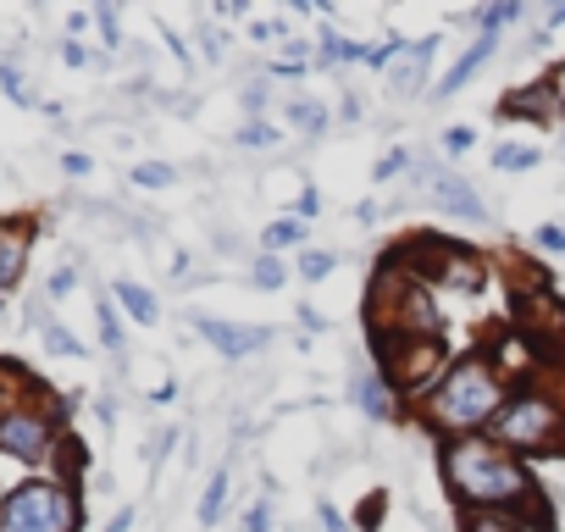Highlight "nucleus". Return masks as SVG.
<instances>
[{"label": "nucleus", "instance_id": "nucleus-1", "mask_svg": "<svg viewBox=\"0 0 565 532\" xmlns=\"http://www.w3.org/2000/svg\"><path fill=\"white\" fill-rule=\"evenodd\" d=\"M438 466H444V482H449V493H455L460 510H510V515H526L537 532H548L543 488H537L532 471H526L510 449H499L488 433L444 444Z\"/></svg>", "mask_w": 565, "mask_h": 532}, {"label": "nucleus", "instance_id": "nucleus-2", "mask_svg": "<svg viewBox=\"0 0 565 532\" xmlns=\"http://www.w3.org/2000/svg\"><path fill=\"white\" fill-rule=\"evenodd\" d=\"M504 400H510V383H504L499 366L477 350V355H460V361L444 372V383L422 400V422H427L433 433H444L449 444H455V438H477V433L493 427V416L504 411Z\"/></svg>", "mask_w": 565, "mask_h": 532}, {"label": "nucleus", "instance_id": "nucleus-3", "mask_svg": "<svg viewBox=\"0 0 565 532\" xmlns=\"http://www.w3.org/2000/svg\"><path fill=\"white\" fill-rule=\"evenodd\" d=\"M488 438L510 455H565V394L543 389L537 377H521Z\"/></svg>", "mask_w": 565, "mask_h": 532}, {"label": "nucleus", "instance_id": "nucleus-4", "mask_svg": "<svg viewBox=\"0 0 565 532\" xmlns=\"http://www.w3.org/2000/svg\"><path fill=\"white\" fill-rule=\"evenodd\" d=\"M383 260H394L405 278H416L427 289H455V295H482L488 289V260L471 244L449 238V233H411Z\"/></svg>", "mask_w": 565, "mask_h": 532}, {"label": "nucleus", "instance_id": "nucleus-5", "mask_svg": "<svg viewBox=\"0 0 565 532\" xmlns=\"http://www.w3.org/2000/svg\"><path fill=\"white\" fill-rule=\"evenodd\" d=\"M372 350H377V377H383L394 394H405V400H427V394L444 383V372H449V350H444V339L377 333Z\"/></svg>", "mask_w": 565, "mask_h": 532}, {"label": "nucleus", "instance_id": "nucleus-6", "mask_svg": "<svg viewBox=\"0 0 565 532\" xmlns=\"http://www.w3.org/2000/svg\"><path fill=\"white\" fill-rule=\"evenodd\" d=\"M0 532H78V493L56 477H34L0 493Z\"/></svg>", "mask_w": 565, "mask_h": 532}, {"label": "nucleus", "instance_id": "nucleus-7", "mask_svg": "<svg viewBox=\"0 0 565 532\" xmlns=\"http://www.w3.org/2000/svg\"><path fill=\"white\" fill-rule=\"evenodd\" d=\"M62 449V405L51 394H40L34 405L0 416V455L18 466H51Z\"/></svg>", "mask_w": 565, "mask_h": 532}, {"label": "nucleus", "instance_id": "nucleus-8", "mask_svg": "<svg viewBox=\"0 0 565 532\" xmlns=\"http://www.w3.org/2000/svg\"><path fill=\"white\" fill-rule=\"evenodd\" d=\"M194 328H200V339H205L216 355H227V361H244V355H255V350L271 344V328H233V322H211V317H200Z\"/></svg>", "mask_w": 565, "mask_h": 532}, {"label": "nucleus", "instance_id": "nucleus-9", "mask_svg": "<svg viewBox=\"0 0 565 532\" xmlns=\"http://www.w3.org/2000/svg\"><path fill=\"white\" fill-rule=\"evenodd\" d=\"M29 244H34L29 222H0V295H12V289L23 284V273H29Z\"/></svg>", "mask_w": 565, "mask_h": 532}, {"label": "nucleus", "instance_id": "nucleus-10", "mask_svg": "<svg viewBox=\"0 0 565 532\" xmlns=\"http://www.w3.org/2000/svg\"><path fill=\"white\" fill-rule=\"evenodd\" d=\"M499 117H526V123H548V117H559V100H554V89H548V78H543V84L510 89V95L499 100Z\"/></svg>", "mask_w": 565, "mask_h": 532}, {"label": "nucleus", "instance_id": "nucleus-11", "mask_svg": "<svg viewBox=\"0 0 565 532\" xmlns=\"http://www.w3.org/2000/svg\"><path fill=\"white\" fill-rule=\"evenodd\" d=\"M493 45H499V40H493V34H482V40H477V45H471V51H466V56H460V62H455L444 78H438V100L460 95V89H466V84H471V78H477V73L493 62Z\"/></svg>", "mask_w": 565, "mask_h": 532}, {"label": "nucleus", "instance_id": "nucleus-12", "mask_svg": "<svg viewBox=\"0 0 565 532\" xmlns=\"http://www.w3.org/2000/svg\"><path fill=\"white\" fill-rule=\"evenodd\" d=\"M355 405H361L372 422H394V416H399V394H394L377 372H355Z\"/></svg>", "mask_w": 565, "mask_h": 532}, {"label": "nucleus", "instance_id": "nucleus-13", "mask_svg": "<svg viewBox=\"0 0 565 532\" xmlns=\"http://www.w3.org/2000/svg\"><path fill=\"white\" fill-rule=\"evenodd\" d=\"M433 200H438V211H455V216H466V222L482 216V200H477L471 183L455 178V172H438V178H433Z\"/></svg>", "mask_w": 565, "mask_h": 532}, {"label": "nucleus", "instance_id": "nucleus-14", "mask_svg": "<svg viewBox=\"0 0 565 532\" xmlns=\"http://www.w3.org/2000/svg\"><path fill=\"white\" fill-rule=\"evenodd\" d=\"M45 389L18 366V361H0V416H12V411H23V405H34Z\"/></svg>", "mask_w": 565, "mask_h": 532}, {"label": "nucleus", "instance_id": "nucleus-15", "mask_svg": "<svg viewBox=\"0 0 565 532\" xmlns=\"http://www.w3.org/2000/svg\"><path fill=\"white\" fill-rule=\"evenodd\" d=\"M111 295H117V306H122V311H128V317H134L139 328H156L161 306H156V295H150L145 284H128V278H122V284H117Z\"/></svg>", "mask_w": 565, "mask_h": 532}, {"label": "nucleus", "instance_id": "nucleus-16", "mask_svg": "<svg viewBox=\"0 0 565 532\" xmlns=\"http://www.w3.org/2000/svg\"><path fill=\"white\" fill-rule=\"evenodd\" d=\"M460 532H537V526L526 515H510V510H466Z\"/></svg>", "mask_w": 565, "mask_h": 532}, {"label": "nucleus", "instance_id": "nucleus-17", "mask_svg": "<svg viewBox=\"0 0 565 532\" xmlns=\"http://www.w3.org/2000/svg\"><path fill=\"white\" fill-rule=\"evenodd\" d=\"M433 51H438V34H427V40H416V45L405 51V62L394 67V89H399V95H411V89L422 84V67H427Z\"/></svg>", "mask_w": 565, "mask_h": 532}, {"label": "nucleus", "instance_id": "nucleus-18", "mask_svg": "<svg viewBox=\"0 0 565 532\" xmlns=\"http://www.w3.org/2000/svg\"><path fill=\"white\" fill-rule=\"evenodd\" d=\"M222 504H227V471L216 466V477H211L205 493H200V526H216V521H222Z\"/></svg>", "mask_w": 565, "mask_h": 532}, {"label": "nucleus", "instance_id": "nucleus-19", "mask_svg": "<svg viewBox=\"0 0 565 532\" xmlns=\"http://www.w3.org/2000/svg\"><path fill=\"white\" fill-rule=\"evenodd\" d=\"M493 167H499V172H532V167H537V150H532V145H499V150H493Z\"/></svg>", "mask_w": 565, "mask_h": 532}, {"label": "nucleus", "instance_id": "nucleus-20", "mask_svg": "<svg viewBox=\"0 0 565 532\" xmlns=\"http://www.w3.org/2000/svg\"><path fill=\"white\" fill-rule=\"evenodd\" d=\"M333 266H339V260H333L328 249H306V255H300V278H306V284H322V278H333Z\"/></svg>", "mask_w": 565, "mask_h": 532}, {"label": "nucleus", "instance_id": "nucleus-21", "mask_svg": "<svg viewBox=\"0 0 565 532\" xmlns=\"http://www.w3.org/2000/svg\"><path fill=\"white\" fill-rule=\"evenodd\" d=\"M300 238H306V222H300V216L266 227V249H289V244H300Z\"/></svg>", "mask_w": 565, "mask_h": 532}, {"label": "nucleus", "instance_id": "nucleus-22", "mask_svg": "<svg viewBox=\"0 0 565 532\" xmlns=\"http://www.w3.org/2000/svg\"><path fill=\"white\" fill-rule=\"evenodd\" d=\"M289 123L306 128V134H322V128H328V111H322L317 100H295V106H289Z\"/></svg>", "mask_w": 565, "mask_h": 532}, {"label": "nucleus", "instance_id": "nucleus-23", "mask_svg": "<svg viewBox=\"0 0 565 532\" xmlns=\"http://www.w3.org/2000/svg\"><path fill=\"white\" fill-rule=\"evenodd\" d=\"M277 139H282V134H277L271 123H244V128H238V145H244V150H271Z\"/></svg>", "mask_w": 565, "mask_h": 532}, {"label": "nucleus", "instance_id": "nucleus-24", "mask_svg": "<svg viewBox=\"0 0 565 532\" xmlns=\"http://www.w3.org/2000/svg\"><path fill=\"white\" fill-rule=\"evenodd\" d=\"M172 178H178V172H172L167 161H139V167H134V183H139V189H167Z\"/></svg>", "mask_w": 565, "mask_h": 532}, {"label": "nucleus", "instance_id": "nucleus-25", "mask_svg": "<svg viewBox=\"0 0 565 532\" xmlns=\"http://www.w3.org/2000/svg\"><path fill=\"white\" fill-rule=\"evenodd\" d=\"M45 350H51V355H62V361H78V355H84V344H78L67 328H45Z\"/></svg>", "mask_w": 565, "mask_h": 532}, {"label": "nucleus", "instance_id": "nucleus-26", "mask_svg": "<svg viewBox=\"0 0 565 532\" xmlns=\"http://www.w3.org/2000/svg\"><path fill=\"white\" fill-rule=\"evenodd\" d=\"M322 45H328V51H322V62H366V51H361L355 40H339V34H328Z\"/></svg>", "mask_w": 565, "mask_h": 532}, {"label": "nucleus", "instance_id": "nucleus-27", "mask_svg": "<svg viewBox=\"0 0 565 532\" xmlns=\"http://www.w3.org/2000/svg\"><path fill=\"white\" fill-rule=\"evenodd\" d=\"M255 284H260V289H282V284H289V273H282V260H277V255H260Z\"/></svg>", "mask_w": 565, "mask_h": 532}, {"label": "nucleus", "instance_id": "nucleus-28", "mask_svg": "<svg viewBox=\"0 0 565 532\" xmlns=\"http://www.w3.org/2000/svg\"><path fill=\"white\" fill-rule=\"evenodd\" d=\"M383 510H388V493L377 488V493H372V499H366V504L355 510V526H361V532H372V526L383 521Z\"/></svg>", "mask_w": 565, "mask_h": 532}, {"label": "nucleus", "instance_id": "nucleus-29", "mask_svg": "<svg viewBox=\"0 0 565 532\" xmlns=\"http://www.w3.org/2000/svg\"><path fill=\"white\" fill-rule=\"evenodd\" d=\"M515 12H521L515 0H499V7H488V12H482V34H499L504 23H515Z\"/></svg>", "mask_w": 565, "mask_h": 532}, {"label": "nucleus", "instance_id": "nucleus-30", "mask_svg": "<svg viewBox=\"0 0 565 532\" xmlns=\"http://www.w3.org/2000/svg\"><path fill=\"white\" fill-rule=\"evenodd\" d=\"M100 339L111 350H122V322H117V306H106V300H100Z\"/></svg>", "mask_w": 565, "mask_h": 532}, {"label": "nucleus", "instance_id": "nucleus-31", "mask_svg": "<svg viewBox=\"0 0 565 532\" xmlns=\"http://www.w3.org/2000/svg\"><path fill=\"white\" fill-rule=\"evenodd\" d=\"M244 532H271V504H266V499H255V504L244 510Z\"/></svg>", "mask_w": 565, "mask_h": 532}, {"label": "nucleus", "instance_id": "nucleus-32", "mask_svg": "<svg viewBox=\"0 0 565 532\" xmlns=\"http://www.w3.org/2000/svg\"><path fill=\"white\" fill-rule=\"evenodd\" d=\"M394 172H405V150H394V156L377 161V183H394Z\"/></svg>", "mask_w": 565, "mask_h": 532}, {"label": "nucleus", "instance_id": "nucleus-33", "mask_svg": "<svg viewBox=\"0 0 565 532\" xmlns=\"http://www.w3.org/2000/svg\"><path fill=\"white\" fill-rule=\"evenodd\" d=\"M399 51H405V45H399V40H388V45H377V51H366V62H372V67H388V62H394Z\"/></svg>", "mask_w": 565, "mask_h": 532}, {"label": "nucleus", "instance_id": "nucleus-34", "mask_svg": "<svg viewBox=\"0 0 565 532\" xmlns=\"http://www.w3.org/2000/svg\"><path fill=\"white\" fill-rule=\"evenodd\" d=\"M0 84H7V95H12V100H18V106H23V100H29V89H23V78H18V73H12V67H0Z\"/></svg>", "mask_w": 565, "mask_h": 532}, {"label": "nucleus", "instance_id": "nucleus-35", "mask_svg": "<svg viewBox=\"0 0 565 532\" xmlns=\"http://www.w3.org/2000/svg\"><path fill=\"white\" fill-rule=\"evenodd\" d=\"M95 23H100L106 45H117V12H111V7H100V12H95Z\"/></svg>", "mask_w": 565, "mask_h": 532}, {"label": "nucleus", "instance_id": "nucleus-36", "mask_svg": "<svg viewBox=\"0 0 565 532\" xmlns=\"http://www.w3.org/2000/svg\"><path fill=\"white\" fill-rule=\"evenodd\" d=\"M62 62H67V67H89V51H84L78 40H67V45H62Z\"/></svg>", "mask_w": 565, "mask_h": 532}, {"label": "nucleus", "instance_id": "nucleus-37", "mask_svg": "<svg viewBox=\"0 0 565 532\" xmlns=\"http://www.w3.org/2000/svg\"><path fill=\"white\" fill-rule=\"evenodd\" d=\"M471 139H477L471 128H449V134H444V145H449L455 156H460V150H471Z\"/></svg>", "mask_w": 565, "mask_h": 532}, {"label": "nucleus", "instance_id": "nucleus-38", "mask_svg": "<svg viewBox=\"0 0 565 532\" xmlns=\"http://www.w3.org/2000/svg\"><path fill=\"white\" fill-rule=\"evenodd\" d=\"M249 34L255 40H289V29H282V23H249Z\"/></svg>", "mask_w": 565, "mask_h": 532}, {"label": "nucleus", "instance_id": "nucleus-39", "mask_svg": "<svg viewBox=\"0 0 565 532\" xmlns=\"http://www.w3.org/2000/svg\"><path fill=\"white\" fill-rule=\"evenodd\" d=\"M548 89H554V100H559V117H565V62L548 73Z\"/></svg>", "mask_w": 565, "mask_h": 532}, {"label": "nucleus", "instance_id": "nucleus-40", "mask_svg": "<svg viewBox=\"0 0 565 532\" xmlns=\"http://www.w3.org/2000/svg\"><path fill=\"white\" fill-rule=\"evenodd\" d=\"M317 211H322V200H317V189H306V194H300V222H311Z\"/></svg>", "mask_w": 565, "mask_h": 532}, {"label": "nucleus", "instance_id": "nucleus-41", "mask_svg": "<svg viewBox=\"0 0 565 532\" xmlns=\"http://www.w3.org/2000/svg\"><path fill=\"white\" fill-rule=\"evenodd\" d=\"M537 244H543V249H565V227H543Z\"/></svg>", "mask_w": 565, "mask_h": 532}, {"label": "nucleus", "instance_id": "nucleus-42", "mask_svg": "<svg viewBox=\"0 0 565 532\" xmlns=\"http://www.w3.org/2000/svg\"><path fill=\"white\" fill-rule=\"evenodd\" d=\"M73 284H78V273H56L51 278V295H73Z\"/></svg>", "mask_w": 565, "mask_h": 532}, {"label": "nucleus", "instance_id": "nucleus-43", "mask_svg": "<svg viewBox=\"0 0 565 532\" xmlns=\"http://www.w3.org/2000/svg\"><path fill=\"white\" fill-rule=\"evenodd\" d=\"M322 526H328V532H350V526L339 521V510H333V504H322Z\"/></svg>", "mask_w": 565, "mask_h": 532}, {"label": "nucleus", "instance_id": "nucleus-44", "mask_svg": "<svg viewBox=\"0 0 565 532\" xmlns=\"http://www.w3.org/2000/svg\"><path fill=\"white\" fill-rule=\"evenodd\" d=\"M62 167H67V172H89V156H78V150H73V156H62Z\"/></svg>", "mask_w": 565, "mask_h": 532}, {"label": "nucleus", "instance_id": "nucleus-45", "mask_svg": "<svg viewBox=\"0 0 565 532\" xmlns=\"http://www.w3.org/2000/svg\"><path fill=\"white\" fill-rule=\"evenodd\" d=\"M128 526H134V510H117V515H111V526H106V532H128Z\"/></svg>", "mask_w": 565, "mask_h": 532}, {"label": "nucleus", "instance_id": "nucleus-46", "mask_svg": "<svg viewBox=\"0 0 565 532\" xmlns=\"http://www.w3.org/2000/svg\"><path fill=\"white\" fill-rule=\"evenodd\" d=\"M548 23H565V7H554V12H548Z\"/></svg>", "mask_w": 565, "mask_h": 532}]
</instances>
